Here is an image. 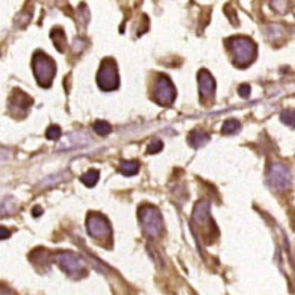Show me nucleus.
<instances>
[{
  "label": "nucleus",
  "mask_w": 295,
  "mask_h": 295,
  "mask_svg": "<svg viewBox=\"0 0 295 295\" xmlns=\"http://www.w3.org/2000/svg\"><path fill=\"white\" fill-rule=\"evenodd\" d=\"M229 49L233 56V62L238 67L250 66L256 56L255 41L247 36H233L229 39Z\"/></svg>",
  "instance_id": "obj_1"
},
{
  "label": "nucleus",
  "mask_w": 295,
  "mask_h": 295,
  "mask_svg": "<svg viewBox=\"0 0 295 295\" xmlns=\"http://www.w3.org/2000/svg\"><path fill=\"white\" fill-rule=\"evenodd\" d=\"M32 67H33V74L35 79L38 82L39 87H50L52 80L56 74V64L55 61L47 56L43 52H38L33 55V61H32Z\"/></svg>",
  "instance_id": "obj_2"
},
{
  "label": "nucleus",
  "mask_w": 295,
  "mask_h": 295,
  "mask_svg": "<svg viewBox=\"0 0 295 295\" xmlns=\"http://www.w3.org/2000/svg\"><path fill=\"white\" fill-rule=\"evenodd\" d=\"M139 223L144 229V231L152 238H158L164 229V220L159 210L152 204H144L139 207L138 212Z\"/></svg>",
  "instance_id": "obj_3"
},
{
  "label": "nucleus",
  "mask_w": 295,
  "mask_h": 295,
  "mask_svg": "<svg viewBox=\"0 0 295 295\" xmlns=\"http://www.w3.org/2000/svg\"><path fill=\"white\" fill-rule=\"evenodd\" d=\"M97 85L101 91H114L120 87L117 64L112 59H104L97 73Z\"/></svg>",
  "instance_id": "obj_4"
},
{
  "label": "nucleus",
  "mask_w": 295,
  "mask_h": 295,
  "mask_svg": "<svg viewBox=\"0 0 295 295\" xmlns=\"http://www.w3.org/2000/svg\"><path fill=\"white\" fill-rule=\"evenodd\" d=\"M56 265L67 272L68 276H74V274H82L85 271V261H83L76 253H68V251H62L59 255L55 256Z\"/></svg>",
  "instance_id": "obj_5"
},
{
  "label": "nucleus",
  "mask_w": 295,
  "mask_h": 295,
  "mask_svg": "<svg viewBox=\"0 0 295 295\" xmlns=\"http://www.w3.org/2000/svg\"><path fill=\"white\" fill-rule=\"evenodd\" d=\"M291 171L285 164H274L268 171V183L277 191H286L291 186Z\"/></svg>",
  "instance_id": "obj_6"
},
{
  "label": "nucleus",
  "mask_w": 295,
  "mask_h": 295,
  "mask_svg": "<svg viewBox=\"0 0 295 295\" xmlns=\"http://www.w3.org/2000/svg\"><path fill=\"white\" fill-rule=\"evenodd\" d=\"M174 98H176V88L173 85L171 79L165 74H159L158 80H156L155 100L161 104V106H170V104L174 101Z\"/></svg>",
  "instance_id": "obj_7"
},
{
  "label": "nucleus",
  "mask_w": 295,
  "mask_h": 295,
  "mask_svg": "<svg viewBox=\"0 0 295 295\" xmlns=\"http://www.w3.org/2000/svg\"><path fill=\"white\" fill-rule=\"evenodd\" d=\"M87 230L93 238H106L111 235V226L106 217L101 214H90L87 218Z\"/></svg>",
  "instance_id": "obj_8"
},
{
  "label": "nucleus",
  "mask_w": 295,
  "mask_h": 295,
  "mask_svg": "<svg viewBox=\"0 0 295 295\" xmlns=\"http://www.w3.org/2000/svg\"><path fill=\"white\" fill-rule=\"evenodd\" d=\"M217 83L214 76L210 74L207 70H200L198 71V90H200V96L201 98H210L215 93Z\"/></svg>",
  "instance_id": "obj_9"
},
{
  "label": "nucleus",
  "mask_w": 295,
  "mask_h": 295,
  "mask_svg": "<svg viewBox=\"0 0 295 295\" xmlns=\"http://www.w3.org/2000/svg\"><path fill=\"white\" fill-rule=\"evenodd\" d=\"M210 139V136L204 132V131H200V129H196L194 132L189 133L188 136V141L189 144H191L194 149H200V147H203L204 144H207Z\"/></svg>",
  "instance_id": "obj_10"
},
{
  "label": "nucleus",
  "mask_w": 295,
  "mask_h": 295,
  "mask_svg": "<svg viewBox=\"0 0 295 295\" xmlns=\"http://www.w3.org/2000/svg\"><path fill=\"white\" fill-rule=\"evenodd\" d=\"M118 170L123 176L126 177H131V176H135L138 174L139 171V162L138 161H121L120 162V166Z\"/></svg>",
  "instance_id": "obj_11"
},
{
  "label": "nucleus",
  "mask_w": 295,
  "mask_h": 295,
  "mask_svg": "<svg viewBox=\"0 0 295 295\" xmlns=\"http://www.w3.org/2000/svg\"><path fill=\"white\" fill-rule=\"evenodd\" d=\"M241 123L238 120H227L224 124H223V133L224 135H235L241 131Z\"/></svg>",
  "instance_id": "obj_12"
},
{
  "label": "nucleus",
  "mask_w": 295,
  "mask_h": 295,
  "mask_svg": "<svg viewBox=\"0 0 295 295\" xmlns=\"http://www.w3.org/2000/svg\"><path fill=\"white\" fill-rule=\"evenodd\" d=\"M98 177H100L98 170H88L85 174L82 176V182H83V185H87L88 188H93L98 182Z\"/></svg>",
  "instance_id": "obj_13"
},
{
  "label": "nucleus",
  "mask_w": 295,
  "mask_h": 295,
  "mask_svg": "<svg viewBox=\"0 0 295 295\" xmlns=\"http://www.w3.org/2000/svg\"><path fill=\"white\" fill-rule=\"evenodd\" d=\"M94 132L97 133V135H100V136H106V135H109L111 133V124L109 123H106V121H101V120H98V121H96L94 123Z\"/></svg>",
  "instance_id": "obj_14"
},
{
  "label": "nucleus",
  "mask_w": 295,
  "mask_h": 295,
  "mask_svg": "<svg viewBox=\"0 0 295 295\" xmlns=\"http://www.w3.org/2000/svg\"><path fill=\"white\" fill-rule=\"evenodd\" d=\"M280 120L288 128H295V111L294 109H285L280 114Z\"/></svg>",
  "instance_id": "obj_15"
},
{
  "label": "nucleus",
  "mask_w": 295,
  "mask_h": 295,
  "mask_svg": "<svg viewBox=\"0 0 295 295\" xmlns=\"http://www.w3.org/2000/svg\"><path fill=\"white\" fill-rule=\"evenodd\" d=\"M162 149H164L162 141L161 139H153L149 145H147V153H149V155H155V153L162 152Z\"/></svg>",
  "instance_id": "obj_16"
},
{
  "label": "nucleus",
  "mask_w": 295,
  "mask_h": 295,
  "mask_svg": "<svg viewBox=\"0 0 295 295\" xmlns=\"http://www.w3.org/2000/svg\"><path fill=\"white\" fill-rule=\"evenodd\" d=\"M46 136H47V139H52V141L59 139V136H61V128H59V126H50V128L46 131Z\"/></svg>",
  "instance_id": "obj_17"
},
{
  "label": "nucleus",
  "mask_w": 295,
  "mask_h": 295,
  "mask_svg": "<svg viewBox=\"0 0 295 295\" xmlns=\"http://www.w3.org/2000/svg\"><path fill=\"white\" fill-rule=\"evenodd\" d=\"M238 91H239V96L241 97H244V98H248L250 97V85H241L239 88H238Z\"/></svg>",
  "instance_id": "obj_18"
},
{
  "label": "nucleus",
  "mask_w": 295,
  "mask_h": 295,
  "mask_svg": "<svg viewBox=\"0 0 295 295\" xmlns=\"http://www.w3.org/2000/svg\"><path fill=\"white\" fill-rule=\"evenodd\" d=\"M0 233H2V236H0V238H2V239H6L8 236H11V231H8L6 230V227H0Z\"/></svg>",
  "instance_id": "obj_19"
},
{
  "label": "nucleus",
  "mask_w": 295,
  "mask_h": 295,
  "mask_svg": "<svg viewBox=\"0 0 295 295\" xmlns=\"http://www.w3.org/2000/svg\"><path fill=\"white\" fill-rule=\"evenodd\" d=\"M32 212H33V217H39L41 214H43V209H41L39 206H36V207L32 209Z\"/></svg>",
  "instance_id": "obj_20"
},
{
  "label": "nucleus",
  "mask_w": 295,
  "mask_h": 295,
  "mask_svg": "<svg viewBox=\"0 0 295 295\" xmlns=\"http://www.w3.org/2000/svg\"><path fill=\"white\" fill-rule=\"evenodd\" d=\"M2 295H15V294L12 291L6 289V288H2Z\"/></svg>",
  "instance_id": "obj_21"
}]
</instances>
